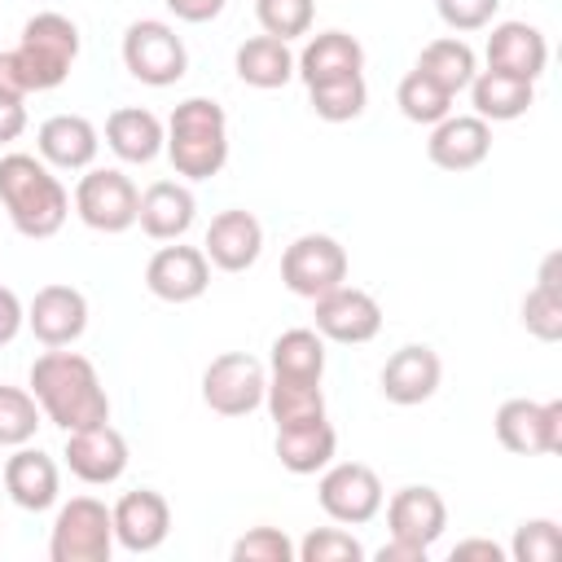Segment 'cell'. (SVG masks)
<instances>
[{
	"mask_svg": "<svg viewBox=\"0 0 562 562\" xmlns=\"http://www.w3.org/2000/svg\"><path fill=\"white\" fill-rule=\"evenodd\" d=\"M26 325L44 347H70L88 329V299L75 285H44L26 307Z\"/></svg>",
	"mask_w": 562,
	"mask_h": 562,
	"instance_id": "18",
	"label": "cell"
},
{
	"mask_svg": "<svg viewBox=\"0 0 562 562\" xmlns=\"http://www.w3.org/2000/svg\"><path fill=\"white\" fill-rule=\"evenodd\" d=\"M162 4H167V9H171L180 22H193V26H198V22H211V18H220L228 0H162Z\"/></svg>",
	"mask_w": 562,
	"mask_h": 562,
	"instance_id": "43",
	"label": "cell"
},
{
	"mask_svg": "<svg viewBox=\"0 0 562 562\" xmlns=\"http://www.w3.org/2000/svg\"><path fill=\"white\" fill-rule=\"evenodd\" d=\"M522 329L540 342H558L562 338V294H553L544 285H531L527 299H522Z\"/></svg>",
	"mask_w": 562,
	"mask_h": 562,
	"instance_id": "39",
	"label": "cell"
},
{
	"mask_svg": "<svg viewBox=\"0 0 562 562\" xmlns=\"http://www.w3.org/2000/svg\"><path fill=\"white\" fill-rule=\"evenodd\" d=\"M61 457H66V470L79 483L105 487V483L123 479V470H127V439L110 422H97V426H83V430H66V452Z\"/></svg>",
	"mask_w": 562,
	"mask_h": 562,
	"instance_id": "13",
	"label": "cell"
},
{
	"mask_svg": "<svg viewBox=\"0 0 562 562\" xmlns=\"http://www.w3.org/2000/svg\"><path fill=\"white\" fill-rule=\"evenodd\" d=\"M22 325H26L22 299H18L9 285H0V347H9V342L22 334Z\"/></svg>",
	"mask_w": 562,
	"mask_h": 562,
	"instance_id": "42",
	"label": "cell"
},
{
	"mask_svg": "<svg viewBox=\"0 0 562 562\" xmlns=\"http://www.w3.org/2000/svg\"><path fill=\"white\" fill-rule=\"evenodd\" d=\"M536 101V83L527 79H514V75H501V70H479L470 79V105L483 123H509V119H522Z\"/></svg>",
	"mask_w": 562,
	"mask_h": 562,
	"instance_id": "28",
	"label": "cell"
},
{
	"mask_svg": "<svg viewBox=\"0 0 562 562\" xmlns=\"http://www.w3.org/2000/svg\"><path fill=\"white\" fill-rule=\"evenodd\" d=\"M123 66L132 79H140L149 88H171L189 70V48L171 22L140 18L123 31Z\"/></svg>",
	"mask_w": 562,
	"mask_h": 562,
	"instance_id": "6",
	"label": "cell"
},
{
	"mask_svg": "<svg viewBox=\"0 0 562 562\" xmlns=\"http://www.w3.org/2000/svg\"><path fill=\"white\" fill-rule=\"evenodd\" d=\"M413 70H422L430 83H439L448 97H457V92H465L470 79L479 75V61H474V48H470L465 40L443 35V40H430V44L422 48V57H417Z\"/></svg>",
	"mask_w": 562,
	"mask_h": 562,
	"instance_id": "31",
	"label": "cell"
},
{
	"mask_svg": "<svg viewBox=\"0 0 562 562\" xmlns=\"http://www.w3.org/2000/svg\"><path fill=\"white\" fill-rule=\"evenodd\" d=\"M44 413L31 391L22 386H0V448H22L35 439Z\"/></svg>",
	"mask_w": 562,
	"mask_h": 562,
	"instance_id": "35",
	"label": "cell"
},
{
	"mask_svg": "<svg viewBox=\"0 0 562 562\" xmlns=\"http://www.w3.org/2000/svg\"><path fill=\"white\" fill-rule=\"evenodd\" d=\"M496 439L518 457H553L562 448V400H505L496 408Z\"/></svg>",
	"mask_w": 562,
	"mask_h": 562,
	"instance_id": "10",
	"label": "cell"
},
{
	"mask_svg": "<svg viewBox=\"0 0 562 562\" xmlns=\"http://www.w3.org/2000/svg\"><path fill=\"white\" fill-rule=\"evenodd\" d=\"M281 281L299 299H321L347 281V250L329 233H303L281 255Z\"/></svg>",
	"mask_w": 562,
	"mask_h": 562,
	"instance_id": "8",
	"label": "cell"
},
{
	"mask_svg": "<svg viewBox=\"0 0 562 562\" xmlns=\"http://www.w3.org/2000/svg\"><path fill=\"white\" fill-rule=\"evenodd\" d=\"M31 395L40 404V413L61 430H83V426L110 422V395H105L92 360L79 351L48 347L31 364Z\"/></svg>",
	"mask_w": 562,
	"mask_h": 562,
	"instance_id": "1",
	"label": "cell"
},
{
	"mask_svg": "<svg viewBox=\"0 0 562 562\" xmlns=\"http://www.w3.org/2000/svg\"><path fill=\"white\" fill-rule=\"evenodd\" d=\"M268 373L250 351H224L202 373V404L220 417H246L263 404Z\"/></svg>",
	"mask_w": 562,
	"mask_h": 562,
	"instance_id": "9",
	"label": "cell"
},
{
	"mask_svg": "<svg viewBox=\"0 0 562 562\" xmlns=\"http://www.w3.org/2000/svg\"><path fill=\"white\" fill-rule=\"evenodd\" d=\"M193 215H198V202L180 180H154L136 206V224L154 241H180L193 228Z\"/></svg>",
	"mask_w": 562,
	"mask_h": 562,
	"instance_id": "24",
	"label": "cell"
},
{
	"mask_svg": "<svg viewBox=\"0 0 562 562\" xmlns=\"http://www.w3.org/2000/svg\"><path fill=\"white\" fill-rule=\"evenodd\" d=\"M110 518H114V544H123L127 553H154L171 531V505L154 487L123 492Z\"/></svg>",
	"mask_w": 562,
	"mask_h": 562,
	"instance_id": "15",
	"label": "cell"
},
{
	"mask_svg": "<svg viewBox=\"0 0 562 562\" xmlns=\"http://www.w3.org/2000/svg\"><path fill=\"white\" fill-rule=\"evenodd\" d=\"M426 154L439 171H474L492 154V123H483L479 114H448L430 127Z\"/></svg>",
	"mask_w": 562,
	"mask_h": 562,
	"instance_id": "16",
	"label": "cell"
},
{
	"mask_svg": "<svg viewBox=\"0 0 562 562\" xmlns=\"http://www.w3.org/2000/svg\"><path fill=\"white\" fill-rule=\"evenodd\" d=\"M465 558H483V562H505V549L496 540H461L452 549V562H465Z\"/></svg>",
	"mask_w": 562,
	"mask_h": 562,
	"instance_id": "46",
	"label": "cell"
},
{
	"mask_svg": "<svg viewBox=\"0 0 562 562\" xmlns=\"http://www.w3.org/2000/svg\"><path fill=\"white\" fill-rule=\"evenodd\" d=\"M0 206L22 237L44 241V237L61 233V224L70 215V193L44 158L4 154L0 158Z\"/></svg>",
	"mask_w": 562,
	"mask_h": 562,
	"instance_id": "2",
	"label": "cell"
},
{
	"mask_svg": "<svg viewBox=\"0 0 562 562\" xmlns=\"http://www.w3.org/2000/svg\"><path fill=\"white\" fill-rule=\"evenodd\" d=\"M307 101H312L316 119H325V123H351V119L364 114L369 88H364V75H351V79H334V83L307 88Z\"/></svg>",
	"mask_w": 562,
	"mask_h": 562,
	"instance_id": "34",
	"label": "cell"
},
{
	"mask_svg": "<svg viewBox=\"0 0 562 562\" xmlns=\"http://www.w3.org/2000/svg\"><path fill=\"white\" fill-rule=\"evenodd\" d=\"M233 70L246 88H259V92H272V88H285L294 79V53L285 40L277 35H250L246 44H237V57H233Z\"/></svg>",
	"mask_w": 562,
	"mask_h": 562,
	"instance_id": "27",
	"label": "cell"
},
{
	"mask_svg": "<svg viewBox=\"0 0 562 562\" xmlns=\"http://www.w3.org/2000/svg\"><path fill=\"white\" fill-rule=\"evenodd\" d=\"M426 553H430V549H422V544H408V540H395V536H391L373 558H378V562H426Z\"/></svg>",
	"mask_w": 562,
	"mask_h": 562,
	"instance_id": "45",
	"label": "cell"
},
{
	"mask_svg": "<svg viewBox=\"0 0 562 562\" xmlns=\"http://www.w3.org/2000/svg\"><path fill=\"white\" fill-rule=\"evenodd\" d=\"M316 307V334L329 338V342H347V347H360L369 338H378L382 329V307L369 290H356V285H334L329 294L312 299Z\"/></svg>",
	"mask_w": 562,
	"mask_h": 562,
	"instance_id": "12",
	"label": "cell"
},
{
	"mask_svg": "<svg viewBox=\"0 0 562 562\" xmlns=\"http://www.w3.org/2000/svg\"><path fill=\"white\" fill-rule=\"evenodd\" d=\"M334 448H338V435H334V426L325 417L277 430V461L290 474H316V470H325L334 461Z\"/></svg>",
	"mask_w": 562,
	"mask_h": 562,
	"instance_id": "29",
	"label": "cell"
},
{
	"mask_svg": "<svg viewBox=\"0 0 562 562\" xmlns=\"http://www.w3.org/2000/svg\"><path fill=\"white\" fill-rule=\"evenodd\" d=\"M35 149L57 171H88L97 149H101V136L83 114H53V119L40 123Z\"/></svg>",
	"mask_w": 562,
	"mask_h": 562,
	"instance_id": "23",
	"label": "cell"
},
{
	"mask_svg": "<svg viewBox=\"0 0 562 562\" xmlns=\"http://www.w3.org/2000/svg\"><path fill=\"white\" fill-rule=\"evenodd\" d=\"M263 250V224L233 206V211H220L206 228V241H202V255L220 268V272H246Z\"/></svg>",
	"mask_w": 562,
	"mask_h": 562,
	"instance_id": "21",
	"label": "cell"
},
{
	"mask_svg": "<svg viewBox=\"0 0 562 562\" xmlns=\"http://www.w3.org/2000/svg\"><path fill=\"white\" fill-rule=\"evenodd\" d=\"M0 101H26V88L18 79L13 53H0Z\"/></svg>",
	"mask_w": 562,
	"mask_h": 562,
	"instance_id": "47",
	"label": "cell"
},
{
	"mask_svg": "<svg viewBox=\"0 0 562 562\" xmlns=\"http://www.w3.org/2000/svg\"><path fill=\"white\" fill-rule=\"evenodd\" d=\"M136 184L114 167H88V176H79L75 184V215L92 233H127L136 224Z\"/></svg>",
	"mask_w": 562,
	"mask_h": 562,
	"instance_id": "7",
	"label": "cell"
},
{
	"mask_svg": "<svg viewBox=\"0 0 562 562\" xmlns=\"http://www.w3.org/2000/svg\"><path fill=\"white\" fill-rule=\"evenodd\" d=\"M294 558L299 562H360L364 544L342 527H316L294 544Z\"/></svg>",
	"mask_w": 562,
	"mask_h": 562,
	"instance_id": "37",
	"label": "cell"
},
{
	"mask_svg": "<svg viewBox=\"0 0 562 562\" xmlns=\"http://www.w3.org/2000/svg\"><path fill=\"white\" fill-rule=\"evenodd\" d=\"M395 105H400V114H404L408 123H422V127H435L439 119L452 114V97H448L439 83H430L422 70H408V75L400 79Z\"/></svg>",
	"mask_w": 562,
	"mask_h": 562,
	"instance_id": "33",
	"label": "cell"
},
{
	"mask_svg": "<svg viewBox=\"0 0 562 562\" xmlns=\"http://www.w3.org/2000/svg\"><path fill=\"white\" fill-rule=\"evenodd\" d=\"M439 378H443L439 351L426 347V342H404L382 364V395L400 408H413V404H426L439 391Z\"/></svg>",
	"mask_w": 562,
	"mask_h": 562,
	"instance_id": "17",
	"label": "cell"
},
{
	"mask_svg": "<svg viewBox=\"0 0 562 562\" xmlns=\"http://www.w3.org/2000/svg\"><path fill=\"white\" fill-rule=\"evenodd\" d=\"M114 553V518L97 496H70L48 536L53 562H110Z\"/></svg>",
	"mask_w": 562,
	"mask_h": 562,
	"instance_id": "5",
	"label": "cell"
},
{
	"mask_svg": "<svg viewBox=\"0 0 562 562\" xmlns=\"http://www.w3.org/2000/svg\"><path fill=\"white\" fill-rule=\"evenodd\" d=\"M145 285L162 303H193L211 285V259L198 246H162L145 263Z\"/></svg>",
	"mask_w": 562,
	"mask_h": 562,
	"instance_id": "14",
	"label": "cell"
},
{
	"mask_svg": "<svg viewBox=\"0 0 562 562\" xmlns=\"http://www.w3.org/2000/svg\"><path fill=\"white\" fill-rule=\"evenodd\" d=\"M263 404H268V417L277 422V430L325 417V391H321V382H307V378L272 373L268 386H263Z\"/></svg>",
	"mask_w": 562,
	"mask_h": 562,
	"instance_id": "30",
	"label": "cell"
},
{
	"mask_svg": "<svg viewBox=\"0 0 562 562\" xmlns=\"http://www.w3.org/2000/svg\"><path fill=\"white\" fill-rule=\"evenodd\" d=\"M268 364H272V373H281V378L321 382V378H325V338H321L316 329H285V334H277Z\"/></svg>",
	"mask_w": 562,
	"mask_h": 562,
	"instance_id": "32",
	"label": "cell"
},
{
	"mask_svg": "<svg viewBox=\"0 0 562 562\" xmlns=\"http://www.w3.org/2000/svg\"><path fill=\"white\" fill-rule=\"evenodd\" d=\"M233 562H294V540L281 527H250L233 540Z\"/></svg>",
	"mask_w": 562,
	"mask_h": 562,
	"instance_id": "40",
	"label": "cell"
},
{
	"mask_svg": "<svg viewBox=\"0 0 562 562\" xmlns=\"http://www.w3.org/2000/svg\"><path fill=\"white\" fill-rule=\"evenodd\" d=\"M255 18H259L263 35H277L290 44V40L312 31L316 0H255Z\"/></svg>",
	"mask_w": 562,
	"mask_h": 562,
	"instance_id": "36",
	"label": "cell"
},
{
	"mask_svg": "<svg viewBox=\"0 0 562 562\" xmlns=\"http://www.w3.org/2000/svg\"><path fill=\"white\" fill-rule=\"evenodd\" d=\"M435 9L452 31H483L496 18L501 0H435Z\"/></svg>",
	"mask_w": 562,
	"mask_h": 562,
	"instance_id": "41",
	"label": "cell"
},
{
	"mask_svg": "<svg viewBox=\"0 0 562 562\" xmlns=\"http://www.w3.org/2000/svg\"><path fill=\"white\" fill-rule=\"evenodd\" d=\"M562 255L558 250H549L544 255V263H540V277H536V285H544V290H553V294H562Z\"/></svg>",
	"mask_w": 562,
	"mask_h": 562,
	"instance_id": "48",
	"label": "cell"
},
{
	"mask_svg": "<svg viewBox=\"0 0 562 562\" xmlns=\"http://www.w3.org/2000/svg\"><path fill=\"white\" fill-rule=\"evenodd\" d=\"M162 149L184 180H211L228 162V114L211 97H189L171 110Z\"/></svg>",
	"mask_w": 562,
	"mask_h": 562,
	"instance_id": "3",
	"label": "cell"
},
{
	"mask_svg": "<svg viewBox=\"0 0 562 562\" xmlns=\"http://www.w3.org/2000/svg\"><path fill=\"white\" fill-rule=\"evenodd\" d=\"M364 70V48L356 35L347 31H321L303 44V53L294 57V75L316 88V83H334V79H351Z\"/></svg>",
	"mask_w": 562,
	"mask_h": 562,
	"instance_id": "22",
	"label": "cell"
},
{
	"mask_svg": "<svg viewBox=\"0 0 562 562\" xmlns=\"http://www.w3.org/2000/svg\"><path fill=\"white\" fill-rule=\"evenodd\" d=\"M162 119L145 105H119L105 119V145L123 158V162H154L162 154Z\"/></svg>",
	"mask_w": 562,
	"mask_h": 562,
	"instance_id": "26",
	"label": "cell"
},
{
	"mask_svg": "<svg viewBox=\"0 0 562 562\" xmlns=\"http://www.w3.org/2000/svg\"><path fill=\"white\" fill-rule=\"evenodd\" d=\"M26 132V105L22 101H0V145L18 140Z\"/></svg>",
	"mask_w": 562,
	"mask_h": 562,
	"instance_id": "44",
	"label": "cell"
},
{
	"mask_svg": "<svg viewBox=\"0 0 562 562\" xmlns=\"http://www.w3.org/2000/svg\"><path fill=\"white\" fill-rule=\"evenodd\" d=\"M79 57V26L66 13H35L22 26V40L13 48V66L26 92H53L66 83L70 66Z\"/></svg>",
	"mask_w": 562,
	"mask_h": 562,
	"instance_id": "4",
	"label": "cell"
},
{
	"mask_svg": "<svg viewBox=\"0 0 562 562\" xmlns=\"http://www.w3.org/2000/svg\"><path fill=\"white\" fill-rule=\"evenodd\" d=\"M316 501L334 522L360 527L382 509V479L364 461H338V465L329 461L316 483Z\"/></svg>",
	"mask_w": 562,
	"mask_h": 562,
	"instance_id": "11",
	"label": "cell"
},
{
	"mask_svg": "<svg viewBox=\"0 0 562 562\" xmlns=\"http://www.w3.org/2000/svg\"><path fill=\"white\" fill-rule=\"evenodd\" d=\"M386 527L395 540H408V544H422L430 549L443 527H448V505L435 487L426 483H413V487H400L391 501H386Z\"/></svg>",
	"mask_w": 562,
	"mask_h": 562,
	"instance_id": "19",
	"label": "cell"
},
{
	"mask_svg": "<svg viewBox=\"0 0 562 562\" xmlns=\"http://www.w3.org/2000/svg\"><path fill=\"white\" fill-rule=\"evenodd\" d=\"M0 479H4L9 501H13V505H22V509H31V514H40V509L57 505L61 474H57V461H53L48 452H40V448H26V443H22V448L4 461Z\"/></svg>",
	"mask_w": 562,
	"mask_h": 562,
	"instance_id": "25",
	"label": "cell"
},
{
	"mask_svg": "<svg viewBox=\"0 0 562 562\" xmlns=\"http://www.w3.org/2000/svg\"><path fill=\"white\" fill-rule=\"evenodd\" d=\"M509 558L514 562H558L562 558V531L553 518H527L518 522L514 531V544H509Z\"/></svg>",
	"mask_w": 562,
	"mask_h": 562,
	"instance_id": "38",
	"label": "cell"
},
{
	"mask_svg": "<svg viewBox=\"0 0 562 562\" xmlns=\"http://www.w3.org/2000/svg\"><path fill=\"white\" fill-rule=\"evenodd\" d=\"M549 66V44L531 22H496L487 35V70L536 83Z\"/></svg>",
	"mask_w": 562,
	"mask_h": 562,
	"instance_id": "20",
	"label": "cell"
}]
</instances>
